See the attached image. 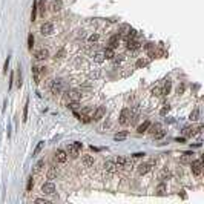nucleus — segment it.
Instances as JSON below:
<instances>
[{
    "mask_svg": "<svg viewBox=\"0 0 204 204\" xmlns=\"http://www.w3.org/2000/svg\"><path fill=\"white\" fill-rule=\"evenodd\" d=\"M63 91V81L62 80H54V83H52V86H51V92L52 94H60Z\"/></svg>",
    "mask_w": 204,
    "mask_h": 204,
    "instance_id": "0eeeda50",
    "label": "nucleus"
},
{
    "mask_svg": "<svg viewBox=\"0 0 204 204\" xmlns=\"http://www.w3.org/2000/svg\"><path fill=\"white\" fill-rule=\"evenodd\" d=\"M149 124H151V121H149V120H146L144 123H141V124L137 127V132H138V134L146 132V131H147V127H149Z\"/></svg>",
    "mask_w": 204,
    "mask_h": 204,
    "instance_id": "aec40b11",
    "label": "nucleus"
},
{
    "mask_svg": "<svg viewBox=\"0 0 204 204\" xmlns=\"http://www.w3.org/2000/svg\"><path fill=\"white\" fill-rule=\"evenodd\" d=\"M65 54H66V51H65V49H60V51L55 54V58H62V57L65 55Z\"/></svg>",
    "mask_w": 204,
    "mask_h": 204,
    "instance_id": "37998d69",
    "label": "nucleus"
},
{
    "mask_svg": "<svg viewBox=\"0 0 204 204\" xmlns=\"http://www.w3.org/2000/svg\"><path fill=\"white\" fill-rule=\"evenodd\" d=\"M62 8H63V0H52L51 2V9L54 12H58Z\"/></svg>",
    "mask_w": 204,
    "mask_h": 204,
    "instance_id": "ddd939ff",
    "label": "nucleus"
},
{
    "mask_svg": "<svg viewBox=\"0 0 204 204\" xmlns=\"http://www.w3.org/2000/svg\"><path fill=\"white\" fill-rule=\"evenodd\" d=\"M143 155H144L143 152H137V154H134V157H135V158H140V157H143Z\"/></svg>",
    "mask_w": 204,
    "mask_h": 204,
    "instance_id": "8fccbe9b",
    "label": "nucleus"
},
{
    "mask_svg": "<svg viewBox=\"0 0 204 204\" xmlns=\"http://www.w3.org/2000/svg\"><path fill=\"white\" fill-rule=\"evenodd\" d=\"M16 75H17V80L14 81V83H16V86L17 87H20V86H22L23 85V78H22V68H20V66H17V71H16Z\"/></svg>",
    "mask_w": 204,
    "mask_h": 204,
    "instance_id": "f3484780",
    "label": "nucleus"
},
{
    "mask_svg": "<svg viewBox=\"0 0 204 204\" xmlns=\"http://www.w3.org/2000/svg\"><path fill=\"white\" fill-rule=\"evenodd\" d=\"M115 163H117V166H118V167H124V164H126V158H124V157H118L117 160H115Z\"/></svg>",
    "mask_w": 204,
    "mask_h": 204,
    "instance_id": "f704fd0d",
    "label": "nucleus"
},
{
    "mask_svg": "<svg viewBox=\"0 0 204 204\" xmlns=\"http://www.w3.org/2000/svg\"><path fill=\"white\" fill-rule=\"evenodd\" d=\"M104 114H106V109H104V106H100L97 111L94 112V115H92V118H94V121H100L101 118L104 117Z\"/></svg>",
    "mask_w": 204,
    "mask_h": 204,
    "instance_id": "9d476101",
    "label": "nucleus"
},
{
    "mask_svg": "<svg viewBox=\"0 0 204 204\" xmlns=\"http://www.w3.org/2000/svg\"><path fill=\"white\" fill-rule=\"evenodd\" d=\"M40 32H42V36H51V34L54 32V25L52 23H49V22H46V23H43L42 26H40Z\"/></svg>",
    "mask_w": 204,
    "mask_h": 204,
    "instance_id": "20e7f679",
    "label": "nucleus"
},
{
    "mask_svg": "<svg viewBox=\"0 0 204 204\" xmlns=\"http://www.w3.org/2000/svg\"><path fill=\"white\" fill-rule=\"evenodd\" d=\"M36 17H37V0L34 2L32 5V12H31V22H36Z\"/></svg>",
    "mask_w": 204,
    "mask_h": 204,
    "instance_id": "7c9ffc66",
    "label": "nucleus"
},
{
    "mask_svg": "<svg viewBox=\"0 0 204 204\" xmlns=\"http://www.w3.org/2000/svg\"><path fill=\"white\" fill-rule=\"evenodd\" d=\"M78 106H80V104H78V101H71V103L68 104V107H69V109H72V111H75Z\"/></svg>",
    "mask_w": 204,
    "mask_h": 204,
    "instance_id": "ea45409f",
    "label": "nucleus"
},
{
    "mask_svg": "<svg viewBox=\"0 0 204 204\" xmlns=\"http://www.w3.org/2000/svg\"><path fill=\"white\" fill-rule=\"evenodd\" d=\"M103 54H104V58H114V57H115L114 48H106V49L103 51Z\"/></svg>",
    "mask_w": 204,
    "mask_h": 204,
    "instance_id": "5701e85b",
    "label": "nucleus"
},
{
    "mask_svg": "<svg viewBox=\"0 0 204 204\" xmlns=\"http://www.w3.org/2000/svg\"><path fill=\"white\" fill-rule=\"evenodd\" d=\"M34 57H36V60H46L49 57V51H48L46 48H40V49H37L34 52Z\"/></svg>",
    "mask_w": 204,
    "mask_h": 204,
    "instance_id": "39448f33",
    "label": "nucleus"
},
{
    "mask_svg": "<svg viewBox=\"0 0 204 204\" xmlns=\"http://www.w3.org/2000/svg\"><path fill=\"white\" fill-rule=\"evenodd\" d=\"M171 89H172V83H171V80H167L164 85H163V87H161V91H163V95H167L169 92H171Z\"/></svg>",
    "mask_w": 204,
    "mask_h": 204,
    "instance_id": "6ab92c4d",
    "label": "nucleus"
},
{
    "mask_svg": "<svg viewBox=\"0 0 204 204\" xmlns=\"http://www.w3.org/2000/svg\"><path fill=\"white\" fill-rule=\"evenodd\" d=\"M42 192L45 195H54L55 193V184H54L52 181H46L43 183V186H42Z\"/></svg>",
    "mask_w": 204,
    "mask_h": 204,
    "instance_id": "7ed1b4c3",
    "label": "nucleus"
},
{
    "mask_svg": "<svg viewBox=\"0 0 204 204\" xmlns=\"http://www.w3.org/2000/svg\"><path fill=\"white\" fill-rule=\"evenodd\" d=\"M114 58H115V65H118V63H121V62H123V55H118V57L115 55Z\"/></svg>",
    "mask_w": 204,
    "mask_h": 204,
    "instance_id": "49530a36",
    "label": "nucleus"
},
{
    "mask_svg": "<svg viewBox=\"0 0 204 204\" xmlns=\"http://www.w3.org/2000/svg\"><path fill=\"white\" fill-rule=\"evenodd\" d=\"M184 91H186V85L184 83H180L178 86H176V94H178V95L184 94Z\"/></svg>",
    "mask_w": 204,
    "mask_h": 204,
    "instance_id": "c9c22d12",
    "label": "nucleus"
},
{
    "mask_svg": "<svg viewBox=\"0 0 204 204\" xmlns=\"http://www.w3.org/2000/svg\"><path fill=\"white\" fill-rule=\"evenodd\" d=\"M32 186H34V178H32V175H31L29 178H28V183H26V192H31Z\"/></svg>",
    "mask_w": 204,
    "mask_h": 204,
    "instance_id": "72a5a7b5",
    "label": "nucleus"
},
{
    "mask_svg": "<svg viewBox=\"0 0 204 204\" xmlns=\"http://www.w3.org/2000/svg\"><path fill=\"white\" fill-rule=\"evenodd\" d=\"M167 112H169V104H164V107H163V109L160 111V114H161V115H166Z\"/></svg>",
    "mask_w": 204,
    "mask_h": 204,
    "instance_id": "a18cd8bd",
    "label": "nucleus"
},
{
    "mask_svg": "<svg viewBox=\"0 0 204 204\" xmlns=\"http://www.w3.org/2000/svg\"><path fill=\"white\" fill-rule=\"evenodd\" d=\"M146 65H147V62H146V60H143V58H140L137 62V68H144Z\"/></svg>",
    "mask_w": 204,
    "mask_h": 204,
    "instance_id": "79ce46f5",
    "label": "nucleus"
},
{
    "mask_svg": "<svg viewBox=\"0 0 204 204\" xmlns=\"http://www.w3.org/2000/svg\"><path fill=\"white\" fill-rule=\"evenodd\" d=\"M151 166H152V163H141V164L138 166V173L140 175H146L152 169Z\"/></svg>",
    "mask_w": 204,
    "mask_h": 204,
    "instance_id": "f8f14e48",
    "label": "nucleus"
},
{
    "mask_svg": "<svg viewBox=\"0 0 204 204\" xmlns=\"http://www.w3.org/2000/svg\"><path fill=\"white\" fill-rule=\"evenodd\" d=\"M129 118H131V111H129L127 107H124V109L121 111V114H120L118 123H120V124H126L127 121H129Z\"/></svg>",
    "mask_w": 204,
    "mask_h": 204,
    "instance_id": "423d86ee",
    "label": "nucleus"
},
{
    "mask_svg": "<svg viewBox=\"0 0 204 204\" xmlns=\"http://www.w3.org/2000/svg\"><path fill=\"white\" fill-rule=\"evenodd\" d=\"M81 163H83L85 167H91L94 164V157L92 155H85V157L81 158Z\"/></svg>",
    "mask_w": 204,
    "mask_h": 204,
    "instance_id": "2eb2a0df",
    "label": "nucleus"
},
{
    "mask_svg": "<svg viewBox=\"0 0 204 204\" xmlns=\"http://www.w3.org/2000/svg\"><path fill=\"white\" fill-rule=\"evenodd\" d=\"M152 95L154 97H160V95H163V91H161V86H155V87H152Z\"/></svg>",
    "mask_w": 204,
    "mask_h": 204,
    "instance_id": "2f4dec72",
    "label": "nucleus"
},
{
    "mask_svg": "<svg viewBox=\"0 0 204 204\" xmlns=\"http://www.w3.org/2000/svg\"><path fill=\"white\" fill-rule=\"evenodd\" d=\"M103 167H104V171H107V172H115V171L118 169V166H117V163H115V160L106 161Z\"/></svg>",
    "mask_w": 204,
    "mask_h": 204,
    "instance_id": "9b49d317",
    "label": "nucleus"
},
{
    "mask_svg": "<svg viewBox=\"0 0 204 204\" xmlns=\"http://www.w3.org/2000/svg\"><path fill=\"white\" fill-rule=\"evenodd\" d=\"M36 203H38V204H48V200H45V198H37Z\"/></svg>",
    "mask_w": 204,
    "mask_h": 204,
    "instance_id": "de8ad7c7",
    "label": "nucleus"
},
{
    "mask_svg": "<svg viewBox=\"0 0 204 204\" xmlns=\"http://www.w3.org/2000/svg\"><path fill=\"white\" fill-rule=\"evenodd\" d=\"M120 38H121V36L120 34H115V36H112L111 38H109V48H117L118 46V43H120Z\"/></svg>",
    "mask_w": 204,
    "mask_h": 204,
    "instance_id": "4468645a",
    "label": "nucleus"
},
{
    "mask_svg": "<svg viewBox=\"0 0 204 204\" xmlns=\"http://www.w3.org/2000/svg\"><path fill=\"white\" fill-rule=\"evenodd\" d=\"M28 106H29V100L26 98L25 107H23V123H26V121H28Z\"/></svg>",
    "mask_w": 204,
    "mask_h": 204,
    "instance_id": "cd10ccee",
    "label": "nucleus"
},
{
    "mask_svg": "<svg viewBox=\"0 0 204 204\" xmlns=\"http://www.w3.org/2000/svg\"><path fill=\"white\" fill-rule=\"evenodd\" d=\"M32 48H34V36L29 34V36H28V49L32 51Z\"/></svg>",
    "mask_w": 204,
    "mask_h": 204,
    "instance_id": "e433bc0d",
    "label": "nucleus"
},
{
    "mask_svg": "<svg viewBox=\"0 0 204 204\" xmlns=\"http://www.w3.org/2000/svg\"><path fill=\"white\" fill-rule=\"evenodd\" d=\"M32 75H34V83L38 85L40 83V75H42V74H40V69L37 66H32Z\"/></svg>",
    "mask_w": 204,
    "mask_h": 204,
    "instance_id": "a211bd4d",
    "label": "nucleus"
},
{
    "mask_svg": "<svg viewBox=\"0 0 204 204\" xmlns=\"http://www.w3.org/2000/svg\"><path fill=\"white\" fill-rule=\"evenodd\" d=\"M164 134H166V132L163 131V129H160L158 132H155V134H154V138H155V140H160V138L164 137Z\"/></svg>",
    "mask_w": 204,
    "mask_h": 204,
    "instance_id": "58836bf2",
    "label": "nucleus"
},
{
    "mask_svg": "<svg viewBox=\"0 0 204 204\" xmlns=\"http://www.w3.org/2000/svg\"><path fill=\"white\" fill-rule=\"evenodd\" d=\"M97 40H98V34H92V36L89 37V42H91V43L97 42Z\"/></svg>",
    "mask_w": 204,
    "mask_h": 204,
    "instance_id": "c03bdc74",
    "label": "nucleus"
},
{
    "mask_svg": "<svg viewBox=\"0 0 204 204\" xmlns=\"http://www.w3.org/2000/svg\"><path fill=\"white\" fill-rule=\"evenodd\" d=\"M129 29H131V26H129L127 23H121V25H120V31H118V34H120V36H126V34L129 32Z\"/></svg>",
    "mask_w": 204,
    "mask_h": 204,
    "instance_id": "412c9836",
    "label": "nucleus"
},
{
    "mask_svg": "<svg viewBox=\"0 0 204 204\" xmlns=\"http://www.w3.org/2000/svg\"><path fill=\"white\" fill-rule=\"evenodd\" d=\"M164 192H166V184L164 183H160L158 187H157V193L158 195H164Z\"/></svg>",
    "mask_w": 204,
    "mask_h": 204,
    "instance_id": "473e14b6",
    "label": "nucleus"
},
{
    "mask_svg": "<svg viewBox=\"0 0 204 204\" xmlns=\"http://www.w3.org/2000/svg\"><path fill=\"white\" fill-rule=\"evenodd\" d=\"M81 147H83V144H81L80 141H74L71 143L69 146H68V155H72V157H75V155H78V152L81 151Z\"/></svg>",
    "mask_w": 204,
    "mask_h": 204,
    "instance_id": "f03ea898",
    "label": "nucleus"
},
{
    "mask_svg": "<svg viewBox=\"0 0 204 204\" xmlns=\"http://www.w3.org/2000/svg\"><path fill=\"white\" fill-rule=\"evenodd\" d=\"M126 46H127V49H129V51H131V49H132V51L140 49V43L137 42V40H134V38H132V40H127Z\"/></svg>",
    "mask_w": 204,
    "mask_h": 204,
    "instance_id": "dca6fc26",
    "label": "nucleus"
},
{
    "mask_svg": "<svg viewBox=\"0 0 204 204\" xmlns=\"http://www.w3.org/2000/svg\"><path fill=\"white\" fill-rule=\"evenodd\" d=\"M198 117H200V109H198V107H195V109L190 112L189 120H190V121H196V120H198Z\"/></svg>",
    "mask_w": 204,
    "mask_h": 204,
    "instance_id": "b1692460",
    "label": "nucleus"
},
{
    "mask_svg": "<svg viewBox=\"0 0 204 204\" xmlns=\"http://www.w3.org/2000/svg\"><path fill=\"white\" fill-rule=\"evenodd\" d=\"M190 169H192V173L195 176H200L203 173V160L198 158V160H193L190 163Z\"/></svg>",
    "mask_w": 204,
    "mask_h": 204,
    "instance_id": "f257e3e1",
    "label": "nucleus"
},
{
    "mask_svg": "<svg viewBox=\"0 0 204 204\" xmlns=\"http://www.w3.org/2000/svg\"><path fill=\"white\" fill-rule=\"evenodd\" d=\"M66 160H68V152L63 151V149H58L55 152V161L57 163H66Z\"/></svg>",
    "mask_w": 204,
    "mask_h": 204,
    "instance_id": "1a4fd4ad",
    "label": "nucleus"
},
{
    "mask_svg": "<svg viewBox=\"0 0 204 204\" xmlns=\"http://www.w3.org/2000/svg\"><path fill=\"white\" fill-rule=\"evenodd\" d=\"M104 60H106V58H104V54H103V52H97V54L94 55V62H95V63H98V65H100V63H103Z\"/></svg>",
    "mask_w": 204,
    "mask_h": 204,
    "instance_id": "393cba45",
    "label": "nucleus"
},
{
    "mask_svg": "<svg viewBox=\"0 0 204 204\" xmlns=\"http://www.w3.org/2000/svg\"><path fill=\"white\" fill-rule=\"evenodd\" d=\"M9 60H11V57H6V60H5V65H3V74L6 75L8 74V68H9Z\"/></svg>",
    "mask_w": 204,
    "mask_h": 204,
    "instance_id": "4c0bfd02",
    "label": "nucleus"
},
{
    "mask_svg": "<svg viewBox=\"0 0 204 204\" xmlns=\"http://www.w3.org/2000/svg\"><path fill=\"white\" fill-rule=\"evenodd\" d=\"M126 137H127V132H126V131H123V132L115 134V135H114V140H115V141H123Z\"/></svg>",
    "mask_w": 204,
    "mask_h": 204,
    "instance_id": "a878e982",
    "label": "nucleus"
},
{
    "mask_svg": "<svg viewBox=\"0 0 204 204\" xmlns=\"http://www.w3.org/2000/svg\"><path fill=\"white\" fill-rule=\"evenodd\" d=\"M169 176H171V172H169V171H163L161 175H160V178H161V180H167Z\"/></svg>",
    "mask_w": 204,
    "mask_h": 204,
    "instance_id": "a19ab883",
    "label": "nucleus"
},
{
    "mask_svg": "<svg viewBox=\"0 0 204 204\" xmlns=\"http://www.w3.org/2000/svg\"><path fill=\"white\" fill-rule=\"evenodd\" d=\"M68 98H69L71 101H80L81 100V92L78 89H71L69 92H68Z\"/></svg>",
    "mask_w": 204,
    "mask_h": 204,
    "instance_id": "6e6552de",
    "label": "nucleus"
},
{
    "mask_svg": "<svg viewBox=\"0 0 204 204\" xmlns=\"http://www.w3.org/2000/svg\"><path fill=\"white\" fill-rule=\"evenodd\" d=\"M43 146H45V141H38V143H37V146H36V149H34V152H32V157H37V155L42 152Z\"/></svg>",
    "mask_w": 204,
    "mask_h": 204,
    "instance_id": "4be33fe9",
    "label": "nucleus"
},
{
    "mask_svg": "<svg viewBox=\"0 0 204 204\" xmlns=\"http://www.w3.org/2000/svg\"><path fill=\"white\" fill-rule=\"evenodd\" d=\"M147 129H149V132H151V134L154 135L155 132H158L160 129H161V124H160V123H155V124H149V127H147Z\"/></svg>",
    "mask_w": 204,
    "mask_h": 204,
    "instance_id": "bb28decb",
    "label": "nucleus"
},
{
    "mask_svg": "<svg viewBox=\"0 0 204 204\" xmlns=\"http://www.w3.org/2000/svg\"><path fill=\"white\" fill-rule=\"evenodd\" d=\"M12 85H14V74H11V81H9V89L12 87Z\"/></svg>",
    "mask_w": 204,
    "mask_h": 204,
    "instance_id": "09e8293b",
    "label": "nucleus"
},
{
    "mask_svg": "<svg viewBox=\"0 0 204 204\" xmlns=\"http://www.w3.org/2000/svg\"><path fill=\"white\" fill-rule=\"evenodd\" d=\"M43 166H45V160H40V161H37V164L34 166V173L40 172V171L43 169Z\"/></svg>",
    "mask_w": 204,
    "mask_h": 204,
    "instance_id": "c756f323",
    "label": "nucleus"
},
{
    "mask_svg": "<svg viewBox=\"0 0 204 204\" xmlns=\"http://www.w3.org/2000/svg\"><path fill=\"white\" fill-rule=\"evenodd\" d=\"M57 167H51L49 171H48V180H54L57 176Z\"/></svg>",
    "mask_w": 204,
    "mask_h": 204,
    "instance_id": "c85d7f7f",
    "label": "nucleus"
}]
</instances>
